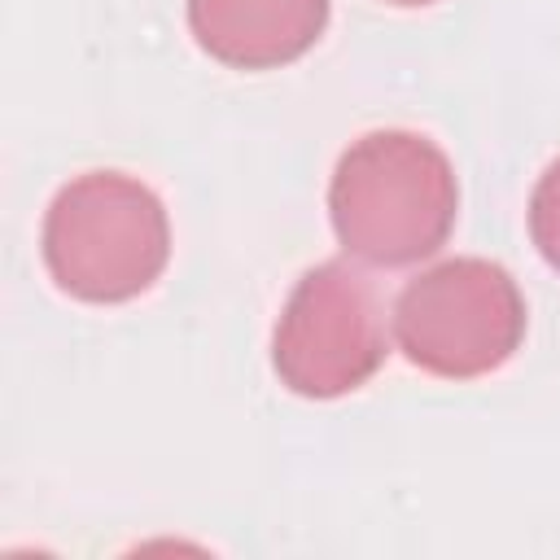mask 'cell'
<instances>
[{"label": "cell", "mask_w": 560, "mask_h": 560, "mask_svg": "<svg viewBox=\"0 0 560 560\" xmlns=\"http://www.w3.org/2000/svg\"><path fill=\"white\" fill-rule=\"evenodd\" d=\"M529 236L538 254L560 271V158L538 175L529 197Z\"/></svg>", "instance_id": "cell-6"}, {"label": "cell", "mask_w": 560, "mask_h": 560, "mask_svg": "<svg viewBox=\"0 0 560 560\" xmlns=\"http://www.w3.org/2000/svg\"><path fill=\"white\" fill-rule=\"evenodd\" d=\"M394 337L429 376L472 381L503 368L525 337V298L490 258H446L402 284Z\"/></svg>", "instance_id": "cell-3"}, {"label": "cell", "mask_w": 560, "mask_h": 560, "mask_svg": "<svg viewBox=\"0 0 560 560\" xmlns=\"http://www.w3.org/2000/svg\"><path fill=\"white\" fill-rule=\"evenodd\" d=\"M459 210L451 158L420 131L359 136L328 179V214L341 249L372 267L433 258Z\"/></svg>", "instance_id": "cell-1"}, {"label": "cell", "mask_w": 560, "mask_h": 560, "mask_svg": "<svg viewBox=\"0 0 560 560\" xmlns=\"http://www.w3.org/2000/svg\"><path fill=\"white\" fill-rule=\"evenodd\" d=\"M39 245L61 293L109 306L140 298L162 276L171 223L162 197L136 175L88 171L52 197Z\"/></svg>", "instance_id": "cell-2"}, {"label": "cell", "mask_w": 560, "mask_h": 560, "mask_svg": "<svg viewBox=\"0 0 560 560\" xmlns=\"http://www.w3.org/2000/svg\"><path fill=\"white\" fill-rule=\"evenodd\" d=\"M389 4H402V9H416V4H433V0H389Z\"/></svg>", "instance_id": "cell-7"}, {"label": "cell", "mask_w": 560, "mask_h": 560, "mask_svg": "<svg viewBox=\"0 0 560 560\" xmlns=\"http://www.w3.org/2000/svg\"><path fill=\"white\" fill-rule=\"evenodd\" d=\"M385 354V302L372 276L332 258L293 284L271 337V368L284 389L302 398L354 394L376 376Z\"/></svg>", "instance_id": "cell-4"}, {"label": "cell", "mask_w": 560, "mask_h": 560, "mask_svg": "<svg viewBox=\"0 0 560 560\" xmlns=\"http://www.w3.org/2000/svg\"><path fill=\"white\" fill-rule=\"evenodd\" d=\"M328 26V0H188V31L232 70L298 61Z\"/></svg>", "instance_id": "cell-5"}]
</instances>
